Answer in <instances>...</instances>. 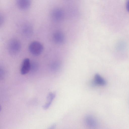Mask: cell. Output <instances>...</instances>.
<instances>
[{
    "label": "cell",
    "instance_id": "6da1fadb",
    "mask_svg": "<svg viewBox=\"0 0 129 129\" xmlns=\"http://www.w3.org/2000/svg\"><path fill=\"white\" fill-rule=\"evenodd\" d=\"M43 47L40 42L34 41L29 44L28 49L30 52L33 55L38 56L40 54L43 50Z\"/></svg>",
    "mask_w": 129,
    "mask_h": 129
},
{
    "label": "cell",
    "instance_id": "7a4b0ae2",
    "mask_svg": "<svg viewBox=\"0 0 129 129\" xmlns=\"http://www.w3.org/2000/svg\"><path fill=\"white\" fill-rule=\"evenodd\" d=\"M21 45L20 41L16 39H12L9 42L8 44V50L11 54L17 53L20 51Z\"/></svg>",
    "mask_w": 129,
    "mask_h": 129
},
{
    "label": "cell",
    "instance_id": "3957f363",
    "mask_svg": "<svg viewBox=\"0 0 129 129\" xmlns=\"http://www.w3.org/2000/svg\"><path fill=\"white\" fill-rule=\"evenodd\" d=\"M31 62L28 58L24 59L23 60L21 65L20 72L22 75L27 74L30 71Z\"/></svg>",
    "mask_w": 129,
    "mask_h": 129
},
{
    "label": "cell",
    "instance_id": "277c9868",
    "mask_svg": "<svg viewBox=\"0 0 129 129\" xmlns=\"http://www.w3.org/2000/svg\"><path fill=\"white\" fill-rule=\"evenodd\" d=\"M16 3L19 9L22 10H26L29 8L31 0H16Z\"/></svg>",
    "mask_w": 129,
    "mask_h": 129
},
{
    "label": "cell",
    "instance_id": "5b68a950",
    "mask_svg": "<svg viewBox=\"0 0 129 129\" xmlns=\"http://www.w3.org/2000/svg\"><path fill=\"white\" fill-rule=\"evenodd\" d=\"M51 16L54 20L59 21L62 18L63 12L61 10L59 9H55L52 12Z\"/></svg>",
    "mask_w": 129,
    "mask_h": 129
},
{
    "label": "cell",
    "instance_id": "8992f818",
    "mask_svg": "<svg viewBox=\"0 0 129 129\" xmlns=\"http://www.w3.org/2000/svg\"><path fill=\"white\" fill-rule=\"evenodd\" d=\"M92 83L93 85L104 86L107 83L106 80L98 74H96Z\"/></svg>",
    "mask_w": 129,
    "mask_h": 129
},
{
    "label": "cell",
    "instance_id": "52a82bcc",
    "mask_svg": "<svg viewBox=\"0 0 129 129\" xmlns=\"http://www.w3.org/2000/svg\"><path fill=\"white\" fill-rule=\"evenodd\" d=\"M86 124L90 127H94L97 125V122L96 119L91 115L86 116L84 119Z\"/></svg>",
    "mask_w": 129,
    "mask_h": 129
},
{
    "label": "cell",
    "instance_id": "ba28073f",
    "mask_svg": "<svg viewBox=\"0 0 129 129\" xmlns=\"http://www.w3.org/2000/svg\"><path fill=\"white\" fill-rule=\"evenodd\" d=\"M53 38L54 41L58 43H62L64 40V37L63 34L59 31L55 32L53 34Z\"/></svg>",
    "mask_w": 129,
    "mask_h": 129
},
{
    "label": "cell",
    "instance_id": "9c48e42d",
    "mask_svg": "<svg viewBox=\"0 0 129 129\" xmlns=\"http://www.w3.org/2000/svg\"><path fill=\"white\" fill-rule=\"evenodd\" d=\"M55 94L54 93H50L48 94L47 97V99L48 102L44 106V109H47L49 107L51 104L52 101L55 98Z\"/></svg>",
    "mask_w": 129,
    "mask_h": 129
},
{
    "label": "cell",
    "instance_id": "30bf717a",
    "mask_svg": "<svg viewBox=\"0 0 129 129\" xmlns=\"http://www.w3.org/2000/svg\"><path fill=\"white\" fill-rule=\"evenodd\" d=\"M23 30L24 33L27 34H29L31 33L32 29L29 25H26L24 27Z\"/></svg>",
    "mask_w": 129,
    "mask_h": 129
},
{
    "label": "cell",
    "instance_id": "8fae6325",
    "mask_svg": "<svg viewBox=\"0 0 129 129\" xmlns=\"http://www.w3.org/2000/svg\"><path fill=\"white\" fill-rule=\"evenodd\" d=\"M38 64L35 61L31 62L30 70L34 71L37 70L38 67Z\"/></svg>",
    "mask_w": 129,
    "mask_h": 129
},
{
    "label": "cell",
    "instance_id": "7c38bea8",
    "mask_svg": "<svg viewBox=\"0 0 129 129\" xmlns=\"http://www.w3.org/2000/svg\"><path fill=\"white\" fill-rule=\"evenodd\" d=\"M59 63L57 62H54L51 63V67L52 69L55 70H57L59 67Z\"/></svg>",
    "mask_w": 129,
    "mask_h": 129
},
{
    "label": "cell",
    "instance_id": "4fadbf2b",
    "mask_svg": "<svg viewBox=\"0 0 129 129\" xmlns=\"http://www.w3.org/2000/svg\"><path fill=\"white\" fill-rule=\"evenodd\" d=\"M126 7L128 11L129 12V0H127L126 3Z\"/></svg>",
    "mask_w": 129,
    "mask_h": 129
}]
</instances>
